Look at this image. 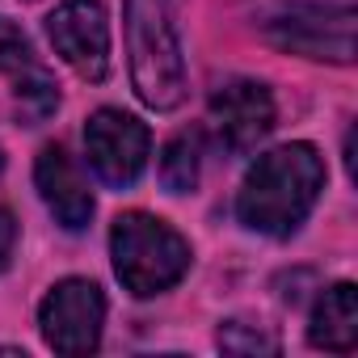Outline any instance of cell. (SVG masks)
Masks as SVG:
<instances>
[{
    "mask_svg": "<svg viewBox=\"0 0 358 358\" xmlns=\"http://www.w3.org/2000/svg\"><path fill=\"white\" fill-rule=\"evenodd\" d=\"M324 190V160L312 143H282L249 169L236 194V215L262 236H291Z\"/></svg>",
    "mask_w": 358,
    "mask_h": 358,
    "instance_id": "cell-1",
    "label": "cell"
},
{
    "mask_svg": "<svg viewBox=\"0 0 358 358\" xmlns=\"http://www.w3.org/2000/svg\"><path fill=\"white\" fill-rule=\"evenodd\" d=\"M199 156H203L199 131H182L177 139H169V148L160 156V182L169 194H186L199 186Z\"/></svg>",
    "mask_w": 358,
    "mask_h": 358,
    "instance_id": "cell-11",
    "label": "cell"
},
{
    "mask_svg": "<svg viewBox=\"0 0 358 358\" xmlns=\"http://www.w3.org/2000/svg\"><path fill=\"white\" fill-rule=\"evenodd\" d=\"M220 350H228V354H274L278 341H274L266 329H253V324L228 320V324L220 329Z\"/></svg>",
    "mask_w": 358,
    "mask_h": 358,
    "instance_id": "cell-13",
    "label": "cell"
},
{
    "mask_svg": "<svg viewBox=\"0 0 358 358\" xmlns=\"http://www.w3.org/2000/svg\"><path fill=\"white\" fill-rule=\"evenodd\" d=\"M101 320H106V295L89 278L55 282L38 308L43 337L55 354H93L101 341Z\"/></svg>",
    "mask_w": 358,
    "mask_h": 358,
    "instance_id": "cell-5",
    "label": "cell"
},
{
    "mask_svg": "<svg viewBox=\"0 0 358 358\" xmlns=\"http://www.w3.org/2000/svg\"><path fill=\"white\" fill-rule=\"evenodd\" d=\"M30 64H34L30 38H26L13 22L0 17V72H22V68H30Z\"/></svg>",
    "mask_w": 358,
    "mask_h": 358,
    "instance_id": "cell-14",
    "label": "cell"
},
{
    "mask_svg": "<svg viewBox=\"0 0 358 358\" xmlns=\"http://www.w3.org/2000/svg\"><path fill=\"white\" fill-rule=\"evenodd\" d=\"M262 34L291 55L350 64L354 59V5L350 0H295L266 13Z\"/></svg>",
    "mask_w": 358,
    "mask_h": 358,
    "instance_id": "cell-4",
    "label": "cell"
},
{
    "mask_svg": "<svg viewBox=\"0 0 358 358\" xmlns=\"http://www.w3.org/2000/svg\"><path fill=\"white\" fill-rule=\"evenodd\" d=\"M13 245H17V224H13V215L0 207V270L9 266V257H13Z\"/></svg>",
    "mask_w": 358,
    "mask_h": 358,
    "instance_id": "cell-15",
    "label": "cell"
},
{
    "mask_svg": "<svg viewBox=\"0 0 358 358\" xmlns=\"http://www.w3.org/2000/svg\"><path fill=\"white\" fill-rule=\"evenodd\" d=\"M110 253H114L118 282L131 295H139V299L169 291L173 282H182L186 270H190V245H186V236L173 232L156 215H143V211H131V215L114 220Z\"/></svg>",
    "mask_w": 358,
    "mask_h": 358,
    "instance_id": "cell-3",
    "label": "cell"
},
{
    "mask_svg": "<svg viewBox=\"0 0 358 358\" xmlns=\"http://www.w3.org/2000/svg\"><path fill=\"white\" fill-rule=\"evenodd\" d=\"M34 182H38V194L43 203L51 207V215L68 228V232H80L89 220H93V194H89V182L85 173L76 169V160L59 148V143H47L34 160Z\"/></svg>",
    "mask_w": 358,
    "mask_h": 358,
    "instance_id": "cell-9",
    "label": "cell"
},
{
    "mask_svg": "<svg viewBox=\"0 0 358 358\" xmlns=\"http://www.w3.org/2000/svg\"><path fill=\"white\" fill-rule=\"evenodd\" d=\"M308 341L316 350H333V354H350L358 345V291H354V282H337L320 295L312 324H308Z\"/></svg>",
    "mask_w": 358,
    "mask_h": 358,
    "instance_id": "cell-10",
    "label": "cell"
},
{
    "mask_svg": "<svg viewBox=\"0 0 358 358\" xmlns=\"http://www.w3.org/2000/svg\"><path fill=\"white\" fill-rule=\"evenodd\" d=\"M13 93H17V114H22L26 127H38V122L51 118L55 106H59V85H55L51 72L38 68V64H30V68L17 72V89H13Z\"/></svg>",
    "mask_w": 358,
    "mask_h": 358,
    "instance_id": "cell-12",
    "label": "cell"
},
{
    "mask_svg": "<svg viewBox=\"0 0 358 358\" xmlns=\"http://www.w3.org/2000/svg\"><path fill=\"white\" fill-rule=\"evenodd\" d=\"M0 169H5V156H0Z\"/></svg>",
    "mask_w": 358,
    "mask_h": 358,
    "instance_id": "cell-16",
    "label": "cell"
},
{
    "mask_svg": "<svg viewBox=\"0 0 358 358\" xmlns=\"http://www.w3.org/2000/svg\"><path fill=\"white\" fill-rule=\"evenodd\" d=\"M85 152L101 182L122 190V186H135V177L143 173L152 135L139 118H131L122 110H97L85 122Z\"/></svg>",
    "mask_w": 358,
    "mask_h": 358,
    "instance_id": "cell-6",
    "label": "cell"
},
{
    "mask_svg": "<svg viewBox=\"0 0 358 358\" xmlns=\"http://www.w3.org/2000/svg\"><path fill=\"white\" fill-rule=\"evenodd\" d=\"M47 38L64 64H72L85 80H106L110 72V17L101 0H64L47 17Z\"/></svg>",
    "mask_w": 358,
    "mask_h": 358,
    "instance_id": "cell-7",
    "label": "cell"
},
{
    "mask_svg": "<svg viewBox=\"0 0 358 358\" xmlns=\"http://www.w3.org/2000/svg\"><path fill=\"white\" fill-rule=\"evenodd\" d=\"M211 118L232 152H253L274 131V97L257 80H228L211 93Z\"/></svg>",
    "mask_w": 358,
    "mask_h": 358,
    "instance_id": "cell-8",
    "label": "cell"
},
{
    "mask_svg": "<svg viewBox=\"0 0 358 358\" xmlns=\"http://www.w3.org/2000/svg\"><path fill=\"white\" fill-rule=\"evenodd\" d=\"M182 0H127V51L131 80L143 106L177 110L186 101V59L177 30Z\"/></svg>",
    "mask_w": 358,
    "mask_h": 358,
    "instance_id": "cell-2",
    "label": "cell"
}]
</instances>
